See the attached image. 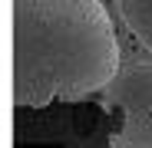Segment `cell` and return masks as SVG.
Here are the masks:
<instances>
[{
    "instance_id": "1",
    "label": "cell",
    "mask_w": 152,
    "mask_h": 148,
    "mask_svg": "<svg viewBox=\"0 0 152 148\" xmlns=\"http://www.w3.org/2000/svg\"><path fill=\"white\" fill-rule=\"evenodd\" d=\"M119 69V40L99 0H13L17 109L83 102Z\"/></svg>"
},
{
    "instance_id": "2",
    "label": "cell",
    "mask_w": 152,
    "mask_h": 148,
    "mask_svg": "<svg viewBox=\"0 0 152 148\" xmlns=\"http://www.w3.org/2000/svg\"><path fill=\"white\" fill-rule=\"evenodd\" d=\"M109 148H152V63L122 66L103 89Z\"/></svg>"
},
{
    "instance_id": "3",
    "label": "cell",
    "mask_w": 152,
    "mask_h": 148,
    "mask_svg": "<svg viewBox=\"0 0 152 148\" xmlns=\"http://www.w3.org/2000/svg\"><path fill=\"white\" fill-rule=\"evenodd\" d=\"M129 33L152 53V0H116Z\"/></svg>"
}]
</instances>
